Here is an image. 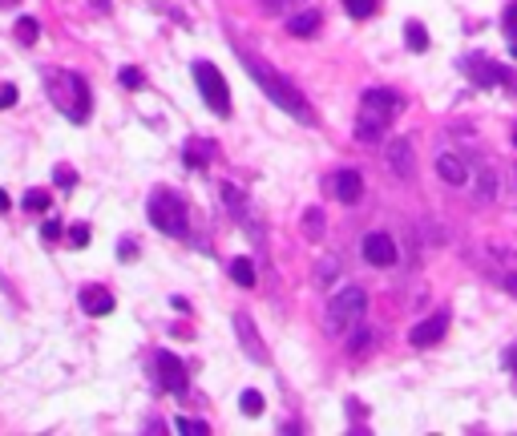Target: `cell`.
Segmentation results:
<instances>
[{"label":"cell","instance_id":"obj_7","mask_svg":"<svg viewBox=\"0 0 517 436\" xmlns=\"http://www.w3.org/2000/svg\"><path fill=\"white\" fill-rule=\"evenodd\" d=\"M235 331H239L242 352L251 355L255 364H267V348H263V339H258V331H255V319H251L247 311H235Z\"/></svg>","mask_w":517,"mask_h":436},{"label":"cell","instance_id":"obj_6","mask_svg":"<svg viewBox=\"0 0 517 436\" xmlns=\"http://www.w3.org/2000/svg\"><path fill=\"white\" fill-rule=\"evenodd\" d=\"M465 73L477 81L481 89H497V85H509V81H513L505 69H501V65L485 61V57H469V61H465Z\"/></svg>","mask_w":517,"mask_h":436},{"label":"cell","instance_id":"obj_5","mask_svg":"<svg viewBox=\"0 0 517 436\" xmlns=\"http://www.w3.org/2000/svg\"><path fill=\"white\" fill-rule=\"evenodd\" d=\"M360 101H364V113H360V117H368V121H376V126H384V129L392 126L396 113L404 110V97L396 93V89H368Z\"/></svg>","mask_w":517,"mask_h":436},{"label":"cell","instance_id":"obj_19","mask_svg":"<svg viewBox=\"0 0 517 436\" xmlns=\"http://www.w3.org/2000/svg\"><path fill=\"white\" fill-rule=\"evenodd\" d=\"M37 37H41V25H37V16H20V20H16V41H20V45H32Z\"/></svg>","mask_w":517,"mask_h":436},{"label":"cell","instance_id":"obj_24","mask_svg":"<svg viewBox=\"0 0 517 436\" xmlns=\"http://www.w3.org/2000/svg\"><path fill=\"white\" fill-rule=\"evenodd\" d=\"M117 81H122L126 89H142V85H145V77H142V73H138V69H133V65H126V69L117 73Z\"/></svg>","mask_w":517,"mask_h":436},{"label":"cell","instance_id":"obj_29","mask_svg":"<svg viewBox=\"0 0 517 436\" xmlns=\"http://www.w3.org/2000/svg\"><path fill=\"white\" fill-rule=\"evenodd\" d=\"M41 239H45V242L61 239V223H57V218H48V223H41Z\"/></svg>","mask_w":517,"mask_h":436},{"label":"cell","instance_id":"obj_35","mask_svg":"<svg viewBox=\"0 0 517 436\" xmlns=\"http://www.w3.org/2000/svg\"><path fill=\"white\" fill-rule=\"evenodd\" d=\"M513 145H517V129H513Z\"/></svg>","mask_w":517,"mask_h":436},{"label":"cell","instance_id":"obj_26","mask_svg":"<svg viewBox=\"0 0 517 436\" xmlns=\"http://www.w3.org/2000/svg\"><path fill=\"white\" fill-rule=\"evenodd\" d=\"M174 432H198V436H202V432H207V424H202V420H182V416H178L174 420Z\"/></svg>","mask_w":517,"mask_h":436},{"label":"cell","instance_id":"obj_14","mask_svg":"<svg viewBox=\"0 0 517 436\" xmlns=\"http://www.w3.org/2000/svg\"><path fill=\"white\" fill-rule=\"evenodd\" d=\"M81 311H89V315H110V311H113V291H105V287H81Z\"/></svg>","mask_w":517,"mask_h":436},{"label":"cell","instance_id":"obj_8","mask_svg":"<svg viewBox=\"0 0 517 436\" xmlns=\"http://www.w3.org/2000/svg\"><path fill=\"white\" fill-rule=\"evenodd\" d=\"M445 331H449V315H445V311H436V315H428L424 323H417V327L408 331V343H412V348H433Z\"/></svg>","mask_w":517,"mask_h":436},{"label":"cell","instance_id":"obj_25","mask_svg":"<svg viewBox=\"0 0 517 436\" xmlns=\"http://www.w3.org/2000/svg\"><path fill=\"white\" fill-rule=\"evenodd\" d=\"M89 239H93V230H89L85 223L69 226V242H73V246H89Z\"/></svg>","mask_w":517,"mask_h":436},{"label":"cell","instance_id":"obj_21","mask_svg":"<svg viewBox=\"0 0 517 436\" xmlns=\"http://www.w3.org/2000/svg\"><path fill=\"white\" fill-rule=\"evenodd\" d=\"M303 230H307V239H320L323 234V210L320 206H311L303 214Z\"/></svg>","mask_w":517,"mask_h":436},{"label":"cell","instance_id":"obj_28","mask_svg":"<svg viewBox=\"0 0 517 436\" xmlns=\"http://www.w3.org/2000/svg\"><path fill=\"white\" fill-rule=\"evenodd\" d=\"M339 271V258H327V263H323L320 267V279H315V283H323V287H327V283H332V275Z\"/></svg>","mask_w":517,"mask_h":436},{"label":"cell","instance_id":"obj_30","mask_svg":"<svg viewBox=\"0 0 517 436\" xmlns=\"http://www.w3.org/2000/svg\"><path fill=\"white\" fill-rule=\"evenodd\" d=\"M8 105H16V85H4V81H0V110H8Z\"/></svg>","mask_w":517,"mask_h":436},{"label":"cell","instance_id":"obj_12","mask_svg":"<svg viewBox=\"0 0 517 436\" xmlns=\"http://www.w3.org/2000/svg\"><path fill=\"white\" fill-rule=\"evenodd\" d=\"M327 182H332L327 190L336 194L339 202H360V194H364V178L355 174V170H339V174H332Z\"/></svg>","mask_w":517,"mask_h":436},{"label":"cell","instance_id":"obj_3","mask_svg":"<svg viewBox=\"0 0 517 436\" xmlns=\"http://www.w3.org/2000/svg\"><path fill=\"white\" fill-rule=\"evenodd\" d=\"M150 223L158 226L162 234H170V239H182L186 234V206L178 202L174 194L158 190L150 198Z\"/></svg>","mask_w":517,"mask_h":436},{"label":"cell","instance_id":"obj_22","mask_svg":"<svg viewBox=\"0 0 517 436\" xmlns=\"http://www.w3.org/2000/svg\"><path fill=\"white\" fill-rule=\"evenodd\" d=\"M25 210H32V214H45V210H48V194L45 190H29V194H25Z\"/></svg>","mask_w":517,"mask_h":436},{"label":"cell","instance_id":"obj_18","mask_svg":"<svg viewBox=\"0 0 517 436\" xmlns=\"http://www.w3.org/2000/svg\"><path fill=\"white\" fill-rule=\"evenodd\" d=\"M473 186H477V194H481V198H497V178H493V170H489V166H481V170H477Z\"/></svg>","mask_w":517,"mask_h":436},{"label":"cell","instance_id":"obj_23","mask_svg":"<svg viewBox=\"0 0 517 436\" xmlns=\"http://www.w3.org/2000/svg\"><path fill=\"white\" fill-rule=\"evenodd\" d=\"M343 8H348V16H355V20H364V16H372V8H376V0H343Z\"/></svg>","mask_w":517,"mask_h":436},{"label":"cell","instance_id":"obj_17","mask_svg":"<svg viewBox=\"0 0 517 436\" xmlns=\"http://www.w3.org/2000/svg\"><path fill=\"white\" fill-rule=\"evenodd\" d=\"M230 279H235L239 287H255V283H258V279H255V263H251V258H235V263H230Z\"/></svg>","mask_w":517,"mask_h":436},{"label":"cell","instance_id":"obj_2","mask_svg":"<svg viewBox=\"0 0 517 436\" xmlns=\"http://www.w3.org/2000/svg\"><path fill=\"white\" fill-rule=\"evenodd\" d=\"M364 311H368V295H364L360 287H343L339 295H332L327 315H323L327 336H348L355 323L364 319Z\"/></svg>","mask_w":517,"mask_h":436},{"label":"cell","instance_id":"obj_33","mask_svg":"<svg viewBox=\"0 0 517 436\" xmlns=\"http://www.w3.org/2000/svg\"><path fill=\"white\" fill-rule=\"evenodd\" d=\"M8 206H13V198H8V194L0 190V214H4V210H8Z\"/></svg>","mask_w":517,"mask_h":436},{"label":"cell","instance_id":"obj_13","mask_svg":"<svg viewBox=\"0 0 517 436\" xmlns=\"http://www.w3.org/2000/svg\"><path fill=\"white\" fill-rule=\"evenodd\" d=\"M436 174H440V182H449V186H465L469 166L457 154H436Z\"/></svg>","mask_w":517,"mask_h":436},{"label":"cell","instance_id":"obj_34","mask_svg":"<svg viewBox=\"0 0 517 436\" xmlns=\"http://www.w3.org/2000/svg\"><path fill=\"white\" fill-rule=\"evenodd\" d=\"M89 4H93V8H110V0H89Z\"/></svg>","mask_w":517,"mask_h":436},{"label":"cell","instance_id":"obj_10","mask_svg":"<svg viewBox=\"0 0 517 436\" xmlns=\"http://www.w3.org/2000/svg\"><path fill=\"white\" fill-rule=\"evenodd\" d=\"M364 258H368L372 267H392L396 263V242L388 239V234H364Z\"/></svg>","mask_w":517,"mask_h":436},{"label":"cell","instance_id":"obj_20","mask_svg":"<svg viewBox=\"0 0 517 436\" xmlns=\"http://www.w3.org/2000/svg\"><path fill=\"white\" fill-rule=\"evenodd\" d=\"M239 408L247 412V416H263V392H255V388H247L239 396Z\"/></svg>","mask_w":517,"mask_h":436},{"label":"cell","instance_id":"obj_15","mask_svg":"<svg viewBox=\"0 0 517 436\" xmlns=\"http://www.w3.org/2000/svg\"><path fill=\"white\" fill-rule=\"evenodd\" d=\"M287 32H291V37H315V32H320V13H315V8L295 13L287 20Z\"/></svg>","mask_w":517,"mask_h":436},{"label":"cell","instance_id":"obj_4","mask_svg":"<svg viewBox=\"0 0 517 436\" xmlns=\"http://www.w3.org/2000/svg\"><path fill=\"white\" fill-rule=\"evenodd\" d=\"M194 81H198V93H202V101H207L210 110L218 113V117H230V89H226L223 73L210 61H198L194 65Z\"/></svg>","mask_w":517,"mask_h":436},{"label":"cell","instance_id":"obj_1","mask_svg":"<svg viewBox=\"0 0 517 436\" xmlns=\"http://www.w3.org/2000/svg\"><path fill=\"white\" fill-rule=\"evenodd\" d=\"M239 61H242V69L251 73V81H255V85H258V89H263L267 97H271L279 110L291 113V117H295V121H303V126H315V113H311V105H307L303 93H299V89H295V85H291L283 73H275L271 65L258 61L255 53H239Z\"/></svg>","mask_w":517,"mask_h":436},{"label":"cell","instance_id":"obj_9","mask_svg":"<svg viewBox=\"0 0 517 436\" xmlns=\"http://www.w3.org/2000/svg\"><path fill=\"white\" fill-rule=\"evenodd\" d=\"M158 376H162V388H166V392H174V396L186 392V368H182L178 355L158 352Z\"/></svg>","mask_w":517,"mask_h":436},{"label":"cell","instance_id":"obj_31","mask_svg":"<svg viewBox=\"0 0 517 436\" xmlns=\"http://www.w3.org/2000/svg\"><path fill=\"white\" fill-rule=\"evenodd\" d=\"M505 32H509V37L517 41V0L509 4V8H505Z\"/></svg>","mask_w":517,"mask_h":436},{"label":"cell","instance_id":"obj_11","mask_svg":"<svg viewBox=\"0 0 517 436\" xmlns=\"http://www.w3.org/2000/svg\"><path fill=\"white\" fill-rule=\"evenodd\" d=\"M388 161H392L396 178H404V182H412V178H417V154H412V142L396 138V142L388 145Z\"/></svg>","mask_w":517,"mask_h":436},{"label":"cell","instance_id":"obj_27","mask_svg":"<svg viewBox=\"0 0 517 436\" xmlns=\"http://www.w3.org/2000/svg\"><path fill=\"white\" fill-rule=\"evenodd\" d=\"M57 186H61V190H73V186H77V174H73L69 166H61V170H57Z\"/></svg>","mask_w":517,"mask_h":436},{"label":"cell","instance_id":"obj_16","mask_svg":"<svg viewBox=\"0 0 517 436\" xmlns=\"http://www.w3.org/2000/svg\"><path fill=\"white\" fill-rule=\"evenodd\" d=\"M404 41H408L412 53H428V32H424L420 20H408V25H404Z\"/></svg>","mask_w":517,"mask_h":436},{"label":"cell","instance_id":"obj_32","mask_svg":"<svg viewBox=\"0 0 517 436\" xmlns=\"http://www.w3.org/2000/svg\"><path fill=\"white\" fill-rule=\"evenodd\" d=\"M501 287L509 291V295H517V275H501Z\"/></svg>","mask_w":517,"mask_h":436}]
</instances>
